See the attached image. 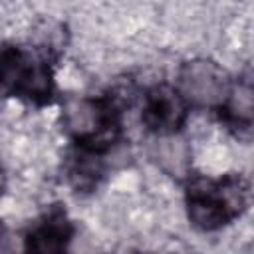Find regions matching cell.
Wrapping results in <instances>:
<instances>
[{"label": "cell", "instance_id": "1", "mask_svg": "<svg viewBox=\"0 0 254 254\" xmlns=\"http://www.w3.org/2000/svg\"><path fill=\"white\" fill-rule=\"evenodd\" d=\"M250 202V185L240 175L218 181L194 177L187 187L189 218L202 230H214L236 218Z\"/></svg>", "mask_w": 254, "mask_h": 254}, {"label": "cell", "instance_id": "2", "mask_svg": "<svg viewBox=\"0 0 254 254\" xmlns=\"http://www.w3.org/2000/svg\"><path fill=\"white\" fill-rule=\"evenodd\" d=\"M64 125L73 141L89 153L109 149L119 137V113L109 99L69 97L64 105Z\"/></svg>", "mask_w": 254, "mask_h": 254}, {"label": "cell", "instance_id": "3", "mask_svg": "<svg viewBox=\"0 0 254 254\" xmlns=\"http://www.w3.org/2000/svg\"><path fill=\"white\" fill-rule=\"evenodd\" d=\"M4 91L26 97L34 103H46L52 97V67L42 54H30L22 48L6 46L2 52Z\"/></svg>", "mask_w": 254, "mask_h": 254}, {"label": "cell", "instance_id": "4", "mask_svg": "<svg viewBox=\"0 0 254 254\" xmlns=\"http://www.w3.org/2000/svg\"><path fill=\"white\" fill-rule=\"evenodd\" d=\"M181 95L187 103L196 107H222L230 95L232 83L216 62L192 60L187 62L179 71Z\"/></svg>", "mask_w": 254, "mask_h": 254}, {"label": "cell", "instance_id": "5", "mask_svg": "<svg viewBox=\"0 0 254 254\" xmlns=\"http://www.w3.org/2000/svg\"><path fill=\"white\" fill-rule=\"evenodd\" d=\"M187 119V101L169 85H157L147 93L143 121L151 131L173 133Z\"/></svg>", "mask_w": 254, "mask_h": 254}, {"label": "cell", "instance_id": "6", "mask_svg": "<svg viewBox=\"0 0 254 254\" xmlns=\"http://www.w3.org/2000/svg\"><path fill=\"white\" fill-rule=\"evenodd\" d=\"M73 226L62 208H52L26 234V254H65Z\"/></svg>", "mask_w": 254, "mask_h": 254}, {"label": "cell", "instance_id": "7", "mask_svg": "<svg viewBox=\"0 0 254 254\" xmlns=\"http://www.w3.org/2000/svg\"><path fill=\"white\" fill-rule=\"evenodd\" d=\"M222 111L224 121L236 135L254 137V83L242 81L232 87Z\"/></svg>", "mask_w": 254, "mask_h": 254}]
</instances>
